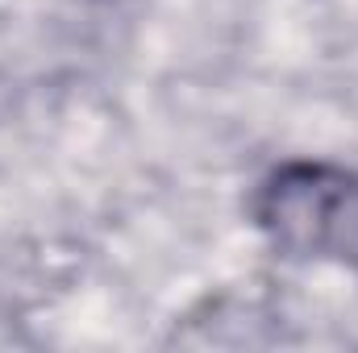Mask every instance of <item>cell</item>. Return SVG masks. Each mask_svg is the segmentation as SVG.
I'll return each instance as SVG.
<instances>
[{
	"label": "cell",
	"mask_w": 358,
	"mask_h": 353,
	"mask_svg": "<svg viewBox=\"0 0 358 353\" xmlns=\"http://www.w3.org/2000/svg\"><path fill=\"white\" fill-rule=\"evenodd\" d=\"M358 216V183L334 167H287L263 187L259 220L283 254L313 258L346 241Z\"/></svg>",
	"instance_id": "1"
}]
</instances>
